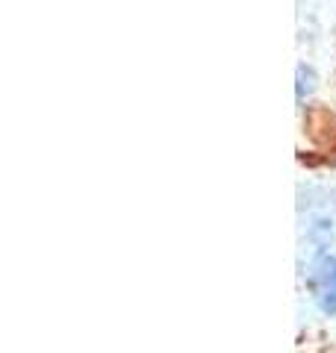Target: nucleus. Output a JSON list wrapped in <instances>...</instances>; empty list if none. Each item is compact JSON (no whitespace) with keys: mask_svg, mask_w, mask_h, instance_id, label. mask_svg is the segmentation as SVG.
<instances>
[{"mask_svg":"<svg viewBox=\"0 0 336 353\" xmlns=\"http://www.w3.org/2000/svg\"><path fill=\"white\" fill-rule=\"evenodd\" d=\"M307 292L321 315H336V253L316 250L307 265Z\"/></svg>","mask_w":336,"mask_h":353,"instance_id":"1","label":"nucleus"},{"mask_svg":"<svg viewBox=\"0 0 336 353\" xmlns=\"http://www.w3.org/2000/svg\"><path fill=\"white\" fill-rule=\"evenodd\" d=\"M295 94H298V103H304V97L312 92V85H316V74H312V68H307V65H298L295 71Z\"/></svg>","mask_w":336,"mask_h":353,"instance_id":"2","label":"nucleus"}]
</instances>
